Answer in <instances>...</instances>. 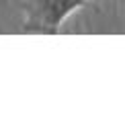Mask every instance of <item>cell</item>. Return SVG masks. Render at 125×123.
<instances>
[{"label":"cell","mask_w":125,"mask_h":123,"mask_svg":"<svg viewBox=\"0 0 125 123\" xmlns=\"http://www.w3.org/2000/svg\"><path fill=\"white\" fill-rule=\"evenodd\" d=\"M88 0H25L23 31L27 33H60L66 20L82 10Z\"/></svg>","instance_id":"6da1fadb"},{"label":"cell","mask_w":125,"mask_h":123,"mask_svg":"<svg viewBox=\"0 0 125 123\" xmlns=\"http://www.w3.org/2000/svg\"><path fill=\"white\" fill-rule=\"evenodd\" d=\"M121 2H125V0H121Z\"/></svg>","instance_id":"7a4b0ae2"}]
</instances>
